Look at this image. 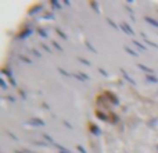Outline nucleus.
<instances>
[{
  "label": "nucleus",
  "mask_w": 158,
  "mask_h": 153,
  "mask_svg": "<svg viewBox=\"0 0 158 153\" xmlns=\"http://www.w3.org/2000/svg\"><path fill=\"white\" fill-rule=\"evenodd\" d=\"M1 74L3 75H6L7 78H8V81H10V84L13 85V86H17V81L14 79V77H13V74H11L10 71L7 68H1Z\"/></svg>",
  "instance_id": "f257e3e1"
},
{
  "label": "nucleus",
  "mask_w": 158,
  "mask_h": 153,
  "mask_svg": "<svg viewBox=\"0 0 158 153\" xmlns=\"http://www.w3.org/2000/svg\"><path fill=\"white\" fill-rule=\"evenodd\" d=\"M119 28H121V29H122V31H123V32H125L126 35H130V36H133V35H135V31L132 29V28H130V25H129L128 22H122V24H121V26H119Z\"/></svg>",
  "instance_id": "f03ea898"
},
{
  "label": "nucleus",
  "mask_w": 158,
  "mask_h": 153,
  "mask_svg": "<svg viewBox=\"0 0 158 153\" xmlns=\"http://www.w3.org/2000/svg\"><path fill=\"white\" fill-rule=\"evenodd\" d=\"M28 124H29V125H33V127H42V125H44V121H43L42 118L35 117V118H31V120L28 121Z\"/></svg>",
  "instance_id": "7ed1b4c3"
},
{
  "label": "nucleus",
  "mask_w": 158,
  "mask_h": 153,
  "mask_svg": "<svg viewBox=\"0 0 158 153\" xmlns=\"http://www.w3.org/2000/svg\"><path fill=\"white\" fill-rule=\"evenodd\" d=\"M89 131L92 132V134H93V135H96V137H97V135H100V128L97 127V125H96V124H93V122H90L89 124Z\"/></svg>",
  "instance_id": "20e7f679"
},
{
  "label": "nucleus",
  "mask_w": 158,
  "mask_h": 153,
  "mask_svg": "<svg viewBox=\"0 0 158 153\" xmlns=\"http://www.w3.org/2000/svg\"><path fill=\"white\" fill-rule=\"evenodd\" d=\"M144 21L147 22V24H150V25L158 28V21L157 20H154V18H151V17H144Z\"/></svg>",
  "instance_id": "39448f33"
},
{
  "label": "nucleus",
  "mask_w": 158,
  "mask_h": 153,
  "mask_svg": "<svg viewBox=\"0 0 158 153\" xmlns=\"http://www.w3.org/2000/svg\"><path fill=\"white\" fill-rule=\"evenodd\" d=\"M32 29H25V31H22L21 33H20V36H18V39H26V38L29 36V35H31L32 33Z\"/></svg>",
  "instance_id": "423d86ee"
},
{
  "label": "nucleus",
  "mask_w": 158,
  "mask_h": 153,
  "mask_svg": "<svg viewBox=\"0 0 158 153\" xmlns=\"http://www.w3.org/2000/svg\"><path fill=\"white\" fill-rule=\"evenodd\" d=\"M43 9V6L42 4H36L35 7H32L31 11H29V16H33V14H36V11H40Z\"/></svg>",
  "instance_id": "0eeeda50"
},
{
  "label": "nucleus",
  "mask_w": 158,
  "mask_h": 153,
  "mask_svg": "<svg viewBox=\"0 0 158 153\" xmlns=\"http://www.w3.org/2000/svg\"><path fill=\"white\" fill-rule=\"evenodd\" d=\"M146 79H147V82H150V84H157V82H158V78H157V77H154L153 74L146 75Z\"/></svg>",
  "instance_id": "6e6552de"
},
{
  "label": "nucleus",
  "mask_w": 158,
  "mask_h": 153,
  "mask_svg": "<svg viewBox=\"0 0 158 153\" xmlns=\"http://www.w3.org/2000/svg\"><path fill=\"white\" fill-rule=\"evenodd\" d=\"M137 67L142 70V71H146L147 73V75H150V74H153V70L151 68H148V67H146V65H143V64H137Z\"/></svg>",
  "instance_id": "1a4fd4ad"
},
{
  "label": "nucleus",
  "mask_w": 158,
  "mask_h": 153,
  "mask_svg": "<svg viewBox=\"0 0 158 153\" xmlns=\"http://www.w3.org/2000/svg\"><path fill=\"white\" fill-rule=\"evenodd\" d=\"M37 33H39V36H42V38H47V31L46 29H43V28H37Z\"/></svg>",
  "instance_id": "9d476101"
},
{
  "label": "nucleus",
  "mask_w": 158,
  "mask_h": 153,
  "mask_svg": "<svg viewBox=\"0 0 158 153\" xmlns=\"http://www.w3.org/2000/svg\"><path fill=\"white\" fill-rule=\"evenodd\" d=\"M75 77L79 79V81H86V79H89V77L86 74H83V73H79V74H75Z\"/></svg>",
  "instance_id": "9b49d317"
},
{
  "label": "nucleus",
  "mask_w": 158,
  "mask_h": 153,
  "mask_svg": "<svg viewBox=\"0 0 158 153\" xmlns=\"http://www.w3.org/2000/svg\"><path fill=\"white\" fill-rule=\"evenodd\" d=\"M96 117L100 118L101 121H107V116H105L104 113H101V111H97V113H96Z\"/></svg>",
  "instance_id": "f8f14e48"
},
{
  "label": "nucleus",
  "mask_w": 158,
  "mask_h": 153,
  "mask_svg": "<svg viewBox=\"0 0 158 153\" xmlns=\"http://www.w3.org/2000/svg\"><path fill=\"white\" fill-rule=\"evenodd\" d=\"M50 4H51L53 9H57V10L61 9V4H60V1H57V0H53V1H50Z\"/></svg>",
  "instance_id": "ddd939ff"
},
{
  "label": "nucleus",
  "mask_w": 158,
  "mask_h": 153,
  "mask_svg": "<svg viewBox=\"0 0 158 153\" xmlns=\"http://www.w3.org/2000/svg\"><path fill=\"white\" fill-rule=\"evenodd\" d=\"M121 73H122V74H123V75H125V78H126L128 81H129V82H130V84H133V85L136 84V82H135V81H133V79H132L130 77H129V75H128V73H126V71H125V70H121Z\"/></svg>",
  "instance_id": "4468645a"
},
{
  "label": "nucleus",
  "mask_w": 158,
  "mask_h": 153,
  "mask_svg": "<svg viewBox=\"0 0 158 153\" xmlns=\"http://www.w3.org/2000/svg\"><path fill=\"white\" fill-rule=\"evenodd\" d=\"M133 45H135V46H137V48L140 49V50H146V46H144V45H143V43H140V42H137V41H133Z\"/></svg>",
  "instance_id": "2eb2a0df"
},
{
  "label": "nucleus",
  "mask_w": 158,
  "mask_h": 153,
  "mask_svg": "<svg viewBox=\"0 0 158 153\" xmlns=\"http://www.w3.org/2000/svg\"><path fill=\"white\" fill-rule=\"evenodd\" d=\"M0 85H1V89L3 90H7V84H6L4 78H0Z\"/></svg>",
  "instance_id": "dca6fc26"
},
{
  "label": "nucleus",
  "mask_w": 158,
  "mask_h": 153,
  "mask_svg": "<svg viewBox=\"0 0 158 153\" xmlns=\"http://www.w3.org/2000/svg\"><path fill=\"white\" fill-rule=\"evenodd\" d=\"M56 32H57V33H58V35H60L61 38H63V39H67V35H65V33H64V32L61 31L60 28H56Z\"/></svg>",
  "instance_id": "f3484780"
},
{
  "label": "nucleus",
  "mask_w": 158,
  "mask_h": 153,
  "mask_svg": "<svg viewBox=\"0 0 158 153\" xmlns=\"http://www.w3.org/2000/svg\"><path fill=\"white\" fill-rule=\"evenodd\" d=\"M43 139H46V141H47V142H54V141H53V138L50 137V135H49V134H43Z\"/></svg>",
  "instance_id": "a211bd4d"
},
{
  "label": "nucleus",
  "mask_w": 158,
  "mask_h": 153,
  "mask_svg": "<svg viewBox=\"0 0 158 153\" xmlns=\"http://www.w3.org/2000/svg\"><path fill=\"white\" fill-rule=\"evenodd\" d=\"M51 45H53V46H54L56 49H57V50H60V52H63V48H61V46H60V45H58V43L56 42V41H53Z\"/></svg>",
  "instance_id": "6ab92c4d"
},
{
  "label": "nucleus",
  "mask_w": 158,
  "mask_h": 153,
  "mask_svg": "<svg viewBox=\"0 0 158 153\" xmlns=\"http://www.w3.org/2000/svg\"><path fill=\"white\" fill-rule=\"evenodd\" d=\"M125 50H126V52L129 53V54H132V56H137V53L135 52V50H132V49H129L128 46H125Z\"/></svg>",
  "instance_id": "aec40b11"
},
{
  "label": "nucleus",
  "mask_w": 158,
  "mask_h": 153,
  "mask_svg": "<svg viewBox=\"0 0 158 153\" xmlns=\"http://www.w3.org/2000/svg\"><path fill=\"white\" fill-rule=\"evenodd\" d=\"M58 71H60V73H61L63 75H65V77H71V74H69V73H67V71H64L61 67H58Z\"/></svg>",
  "instance_id": "412c9836"
},
{
  "label": "nucleus",
  "mask_w": 158,
  "mask_h": 153,
  "mask_svg": "<svg viewBox=\"0 0 158 153\" xmlns=\"http://www.w3.org/2000/svg\"><path fill=\"white\" fill-rule=\"evenodd\" d=\"M86 46H87V49H90V50H92L93 53H97V50H96V49L93 48V46H92V45H90L89 42H86Z\"/></svg>",
  "instance_id": "4be33fe9"
},
{
  "label": "nucleus",
  "mask_w": 158,
  "mask_h": 153,
  "mask_svg": "<svg viewBox=\"0 0 158 153\" xmlns=\"http://www.w3.org/2000/svg\"><path fill=\"white\" fill-rule=\"evenodd\" d=\"M107 21H108V24H110L111 26H114V28H115V29H118V26H116L115 24H114V21H112V20H110V18H107Z\"/></svg>",
  "instance_id": "5701e85b"
},
{
  "label": "nucleus",
  "mask_w": 158,
  "mask_h": 153,
  "mask_svg": "<svg viewBox=\"0 0 158 153\" xmlns=\"http://www.w3.org/2000/svg\"><path fill=\"white\" fill-rule=\"evenodd\" d=\"M18 92H20V95L22 96V97H24V99H26V93H25V90H22V89H20L18 90Z\"/></svg>",
  "instance_id": "b1692460"
},
{
  "label": "nucleus",
  "mask_w": 158,
  "mask_h": 153,
  "mask_svg": "<svg viewBox=\"0 0 158 153\" xmlns=\"http://www.w3.org/2000/svg\"><path fill=\"white\" fill-rule=\"evenodd\" d=\"M43 18H46V20H51V18H54V17H53V14H46V16H43Z\"/></svg>",
  "instance_id": "393cba45"
},
{
  "label": "nucleus",
  "mask_w": 158,
  "mask_h": 153,
  "mask_svg": "<svg viewBox=\"0 0 158 153\" xmlns=\"http://www.w3.org/2000/svg\"><path fill=\"white\" fill-rule=\"evenodd\" d=\"M42 48L46 50V52H49V53H51V50H50V48L49 46H46V45H42Z\"/></svg>",
  "instance_id": "a878e982"
},
{
  "label": "nucleus",
  "mask_w": 158,
  "mask_h": 153,
  "mask_svg": "<svg viewBox=\"0 0 158 153\" xmlns=\"http://www.w3.org/2000/svg\"><path fill=\"white\" fill-rule=\"evenodd\" d=\"M16 153H32V152H29V150H20V149H17Z\"/></svg>",
  "instance_id": "bb28decb"
},
{
  "label": "nucleus",
  "mask_w": 158,
  "mask_h": 153,
  "mask_svg": "<svg viewBox=\"0 0 158 153\" xmlns=\"http://www.w3.org/2000/svg\"><path fill=\"white\" fill-rule=\"evenodd\" d=\"M35 145H39V146H47L46 143H43V142H37V141H35Z\"/></svg>",
  "instance_id": "cd10ccee"
},
{
  "label": "nucleus",
  "mask_w": 158,
  "mask_h": 153,
  "mask_svg": "<svg viewBox=\"0 0 158 153\" xmlns=\"http://www.w3.org/2000/svg\"><path fill=\"white\" fill-rule=\"evenodd\" d=\"M76 148H78V150H80V152H82V153H86V150H85V149L82 148V146H80V145H78V146H76Z\"/></svg>",
  "instance_id": "c85d7f7f"
},
{
  "label": "nucleus",
  "mask_w": 158,
  "mask_h": 153,
  "mask_svg": "<svg viewBox=\"0 0 158 153\" xmlns=\"http://www.w3.org/2000/svg\"><path fill=\"white\" fill-rule=\"evenodd\" d=\"M79 61H82L83 64H86V65H90L89 61H86V60H83V58H79Z\"/></svg>",
  "instance_id": "c756f323"
},
{
  "label": "nucleus",
  "mask_w": 158,
  "mask_h": 153,
  "mask_svg": "<svg viewBox=\"0 0 158 153\" xmlns=\"http://www.w3.org/2000/svg\"><path fill=\"white\" fill-rule=\"evenodd\" d=\"M92 7H93V9H95V10L97 11V13H99V9H97V4H96L95 1H93V3H92Z\"/></svg>",
  "instance_id": "7c9ffc66"
},
{
  "label": "nucleus",
  "mask_w": 158,
  "mask_h": 153,
  "mask_svg": "<svg viewBox=\"0 0 158 153\" xmlns=\"http://www.w3.org/2000/svg\"><path fill=\"white\" fill-rule=\"evenodd\" d=\"M21 58H22V60H24V61H26V63H32L31 60H28V58H26V57H25V56H22V57H21Z\"/></svg>",
  "instance_id": "2f4dec72"
},
{
  "label": "nucleus",
  "mask_w": 158,
  "mask_h": 153,
  "mask_svg": "<svg viewBox=\"0 0 158 153\" xmlns=\"http://www.w3.org/2000/svg\"><path fill=\"white\" fill-rule=\"evenodd\" d=\"M99 71H100V73H101L103 75H107V71H104L103 68H99Z\"/></svg>",
  "instance_id": "473e14b6"
},
{
  "label": "nucleus",
  "mask_w": 158,
  "mask_h": 153,
  "mask_svg": "<svg viewBox=\"0 0 158 153\" xmlns=\"http://www.w3.org/2000/svg\"><path fill=\"white\" fill-rule=\"evenodd\" d=\"M33 53H35V54H36V56H37V57H40V53H39V52H37V50H33Z\"/></svg>",
  "instance_id": "72a5a7b5"
},
{
  "label": "nucleus",
  "mask_w": 158,
  "mask_h": 153,
  "mask_svg": "<svg viewBox=\"0 0 158 153\" xmlns=\"http://www.w3.org/2000/svg\"><path fill=\"white\" fill-rule=\"evenodd\" d=\"M60 153H71V152H69V150H67V149H65V150H60Z\"/></svg>",
  "instance_id": "f704fd0d"
},
{
  "label": "nucleus",
  "mask_w": 158,
  "mask_h": 153,
  "mask_svg": "<svg viewBox=\"0 0 158 153\" xmlns=\"http://www.w3.org/2000/svg\"><path fill=\"white\" fill-rule=\"evenodd\" d=\"M157 95H158V90H157Z\"/></svg>",
  "instance_id": "c9c22d12"
},
{
  "label": "nucleus",
  "mask_w": 158,
  "mask_h": 153,
  "mask_svg": "<svg viewBox=\"0 0 158 153\" xmlns=\"http://www.w3.org/2000/svg\"><path fill=\"white\" fill-rule=\"evenodd\" d=\"M157 149H158V146H157Z\"/></svg>",
  "instance_id": "e433bc0d"
}]
</instances>
